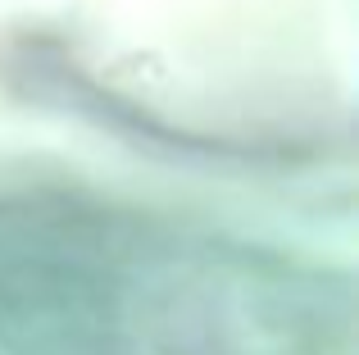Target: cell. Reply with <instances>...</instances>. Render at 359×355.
Wrapping results in <instances>:
<instances>
[{
	"instance_id": "6da1fadb",
	"label": "cell",
	"mask_w": 359,
	"mask_h": 355,
	"mask_svg": "<svg viewBox=\"0 0 359 355\" xmlns=\"http://www.w3.org/2000/svg\"><path fill=\"white\" fill-rule=\"evenodd\" d=\"M118 314L91 269L23 260L0 269L5 355H118Z\"/></svg>"
}]
</instances>
